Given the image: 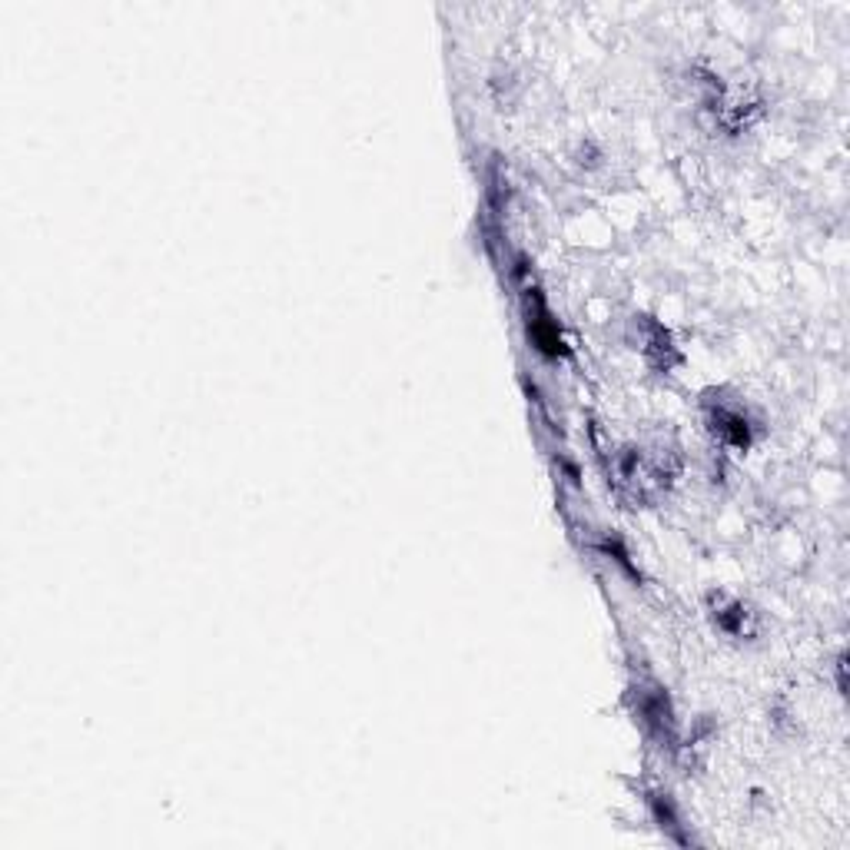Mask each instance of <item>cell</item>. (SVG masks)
Masks as SVG:
<instances>
[{"label":"cell","instance_id":"obj_1","mask_svg":"<svg viewBox=\"0 0 850 850\" xmlns=\"http://www.w3.org/2000/svg\"><path fill=\"white\" fill-rule=\"evenodd\" d=\"M711 429L721 432V439L728 445H738V449H748L751 445V422L741 409L731 406H718L711 416Z\"/></svg>","mask_w":850,"mask_h":850}]
</instances>
